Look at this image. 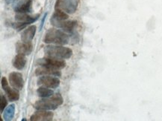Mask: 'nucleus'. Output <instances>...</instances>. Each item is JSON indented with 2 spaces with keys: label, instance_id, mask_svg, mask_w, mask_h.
<instances>
[{
  "label": "nucleus",
  "instance_id": "f257e3e1",
  "mask_svg": "<svg viewBox=\"0 0 162 121\" xmlns=\"http://www.w3.org/2000/svg\"><path fill=\"white\" fill-rule=\"evenodd\" d=\"M63 97L60 94H54L50 97L43 98L34 103V107L37 110H55L58 106L63 104Z\"/></svg>",
  "mask_w": 162,
  "mask_h": 121
},
{
  "label": "nucleus",
  "instance_id": "f03ea898",
  "mask_svg": "<svg viewBox=\"0 0 162 121\" xmlns=\"http://www.w3.org/2000/svg\"><path fill=\"white\" fill-rule=\"evenodd\" d=\"M69 41V35L66 34L65 31L55 28H51L47 31L44 39L45 43L60 45V46L68 44Z\"/></svg>",
  "mask_w": 162,
  "mask_h": 121
},
{
  "label": "nucleus",
  "instance_id": "7ed1b4c3",
  "mask_svg": "<svg viewBox=\"0 0 162 121\" xmlns=\"http://www.w3.org/2000/svg\"><path fill=\"white\" fill-rule=\"evenodd\" d=\"M44 52L48 57L60 60L70 59L73 56V51L71 48L60 45H50L46 46Z\"/></svg>",
  "mask_w": 162,
  "mask_h": 121
},
{
  "label": "nucleus",
  "instance_id": "20e7f679",
  "mask_svg": "<svg viewBox=\"0 0 162 121\" xmlns=\"http://www.w3.org/2000/svg\"><path fill=\"white\" fill-rule=\"evenodd\" d=\"M36 64L40 66H46V67L55 68V69H62V68L66 67V62L64 61V60L55 59V58L52 57H44L40 58L37 60Z\"/></svg>",
  "mask_w": 162,
  "mask_h": 121
},
{
  "label": "nucleus",
  "instance_id": "39448f33",
  "mask_svg": "<svg viewBox=\"0 0 162 121\" xmlns=\"http://www.w3.org/2000/svg\"><path fill=\"white\" fill-rule=\"evenodd\" d=\"M79 3V0H58L55 9H59L60 7L68 14H73L76 11Z\"/></svg>",
  "mask_w": 162,
  "mask_h": 121
},
{
  "label": "nucleus",
  "instance_id": "423d86ee",
  "mask_svg": "<svg viewBox=\"0 0 162 121\" xmlns=\"http://www.w3.org/2000/svg\"><path fill=\"white\" fill-rule=\"evenodd\" d=\"M50 21H51V24L53 26L58 28H61L66 33H69V34H72L73 32L75 26L76 25V22H75V21L58 20V19H55L52 17Z\"/></svg>",
  "mask_w": 162,
  "mask_h": 121
},
{
  "label": "nucleus",
  "instance_id": "0eeeda50",
  "mask_svg": "<svg viewBox=\"0 0 162 121\" xmlns=\"http://www.w3.org/2000/svg\"><path fill=\"white\" fill-rule=\"evenodd\" d=\"M60 80L54 76H40L38 80V85L55 89L60 85Z\"/></svg>",
  "mask_w": 162,
  "mask_h": 121
},
{
  "label": "nucleus",
  "instance_id": "6e6552de",
  "mask_svg": "<svg viewBox=\"0 0 162 121\" xmlns=\"http://www.w3.org/2000/svg\"><path fill=\"white\" fill-rule=\"evenodd\" d=\"M2 86H3V90L5 91L6 94L8 98L11 102L17 101L19 99V94L17 89H11L8 85V82L5 77L2 78Z\"/></svg>",
  "mask_w": 162,
  "mask_h": 121
},
{
  "label": "nucleus",
  "instance_id": "1a4fd4ad",
  "mask_svg": "<svg viewBox=\"0 0 162 121\" xmlns=\"http://www.w3.org/2000/svg\"><path fill=\"white\" fill-rule=\"evenodd\" d=\"M9 83L10 85L13 89L17 90H22L24 85V80H23L22 74L19 72H11L9 75Z\"/></svg>",
  "mask_w": 162,
  "mask_h": 121
},
{
  "label": "nucleus",
  "instance_id": "9d476101",
  "mask_svg": "<svg viewBox=\"0 0 162 121\" xmlns=\"http://www.w3.org/2000/svg\"><path fill=\"white\" fill-rule=\"evenodd\" d=\"M15 12L18 13H28L32 11V0H19L13 7Z\"/></svg>",
  "mask_w": 162,
  "mask_h": 121
},
{
  "label": "nucleus",
  "instance_id": "9b49d317",
  "mask_svg": "<svg viewBox=\"0 0 162 121\" xmlns=\"http://www.w3.org/2000/svg\"><path fill=\"white\" fill-rule=\"evenodd\" d=\"M53 113L46 110H38L31 116V121H51L53 119Z\"/></svg>",
  "mask_w": 162,
  "mask_h": 121
},
{
  "label": "nucleus",
  "instance_id": "f8f14e48",
  "mask_svg": "<svg viewBox=\"0 0 162 121\" xmlns=\"http://www.w3.org/2000/svg\"><path fill=\"white\" fill-rule=\"evenodd\" d=\"M35 75L38 77L40 76H54V77H60L61 72L58 69L46 67V66H41L35 70Z\"/></svg>",
  "mask_w": 162,
  "mask_h": 121
},
{
  "label": "nucleus",
  "instance_id": "ddd939ff",
  "mask_svg": "<svg viewBox=\"0 0 162 121\" xmlns=\"http://www.w3.org/2000/svg\"><path fill=\"white\" fill-rule=\"evenodd\" d=\"M33 51L32 42H17L16 45V51L17 54L23 55H29Z\"/></svg>",
  "mask_w": 162,
  "mask_h": 121
},
{
  "label": "nucleus",
  "instance_id": "4468645a",
  "mask_svg": "<svg viewBox=\"0 0 162 121\" xmlns=\"http://www.w3.org/2000/svg\"><path fill=\"white\" fill-rule=\"evenodd\" d=\"M37 27L35 25H31L27 28L21 34V40L24 42H31L34 39Z\"/></svg>",
  "mask_w": 162,
  "mask_h": 121
},
{
  "label": "nucleus",
  "instance_id": "2eb2a0df",
  "mask_svg": "<svg viewBox=\"0 0 162 121\" xmlns=\"http://www.w3.org/2000/svg\"><path fill=\"white\" fill-rule=\"evenodd\" d=\"M39 16L40 15L37 14L34 17H32V16L28 15L27 13H18V14L15 16V19L19 22H23L25 23V24L29 25L36 22L38 19Z\"/></svg>",
  "mask_w": 162,
  "mask_h": 121
},
{
  "label": "nucleus",
  "instance_id": "dca6fc26",
  "mask_svg": "<svg viewBox=\"0 0 162 121\" xmlns=\"http://www.w3.org/2000/svg\"><path fill=\"white\" fill-rule=\"evenodd\" d=\"M26 56L23 55V54H18L15 57L13 58L12 64L13 66L17 70H22L24 68L25 66L26 65Z\"/></svg>",
  "mask_w": 162,
  "mask_h": 121
},
{
  "label": "nucleus",
  "instance_id": "f3484780",
  "mask_svg": "<svg viewBox=\"0 0 162 121\" xmlns=\"http://www.w3.org/2000/svg\"><path fill=\"white\" fill-rule=\"evenodd\" d=\"M15 114V105L11 104L5 109L3 112V118L5 121L11 120L14 117Z\"/></svg>",
  "mask_w": 162,
  "mask_h": 121
},
{
  "label": "nucleus",
  "instance_id": "a211bd4d",
  "mask_svg": "<svg viewBox=\"0 0 162 121\" xmlns=\"http://www.w3.org/2000/svg\"><path fill=\"white\" fill-rule=\"evenodd\" d=\"M37 94L39 97H42V98H46V97H50L52 95L54 94V91L50 89V88L41 86L39 87L37 90Z\"/></svg>",
  "mask_w": 162,
  "mask_h": 121
},
{
  "label": "nucleus",
  "instance_id": "6ab92c4d",
  "mask_svg": "<svg viewBox=\"0 0 162 121\" xmlns=\"http://www.w3.org/2000/svg\"><path fill=\"white\" fill-rule=\"evenodd\" d=\"M52 17H54L56 19H58V20H67L69 16H68L67 13L61 11V10L56 9L54 14L52 15Z\"/></svg>",
  "mask_w": 162,
  "mask_h": 121
},
{
  "label": "nucleus",
  "instance_id": "aec40b11",
  "mask_svg": "<svg viewBox=\"0 0 162 121\" xmlns=\"http://www.w3.org/2000/svg\"><path fill=\"white\" fill-rule=\"evenodd\" d=\"M7 105L8 101L5 97L3 96V95H1V100H0V111H1V113H3L4 109L6 108Z\"/></svg>",
  "mask_w": 162,
  "mask_h": 121
},
{
  "label": "nucleus",
  "instance_id": "412c9836",
  "mask_svg": "<svg viewBox=\"0 0 162 121\" xmlns=\"http://www.w3.org/2000/svg\"><path fill=\"white\" fill-rule=\"evenodd\" d=\"M47 13H46L44 15V17H43V19H42V21H41V23H40V30H41L43 28V27H44V22H45V19H46V17H47Z\"/></svg>",
  "mask_w": 162,
  "mask_h": 121
},
{
  "label": "nucleus",
  "instance_id": "4be33fe9",
  "mask_svg": "<svg viewBox=\"0 0 162 121\" xmlns=\"http://www.w3.org/2000/svg\"><path fill=\"white\" fill-rule=\"evenodd\" d=\"M17 0H5V4H6V5H11V4L14 3Z\"/></svg>",
  "mask_w": 162,
  "mask_h": 121
}]
</instances>
